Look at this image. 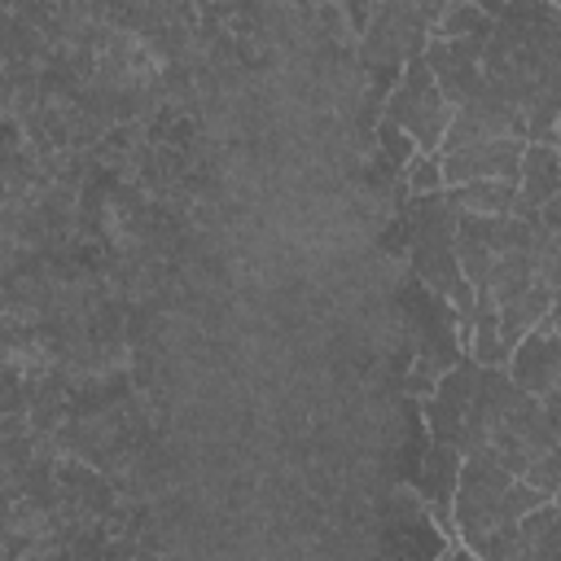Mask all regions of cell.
I'll use <instances>...</instances> for the list:
<instances>
[{"label":"cell","mask_w":561,"mask_h":561,"mask_svg":"<svg viewBox=\"0 0 561 561\" xmlns=\"http://www.w3.org/2000/svg\"><path fill=\"white\" fill-rule=\"evenodd\" d=\"M381 118L394 123V127H403V131L416 140L421 153H438V149H443V136H447L456 110H451L447 96L438 92V79H434V70L425 66V57H412V61L403 66L394 92H390L386 105H381Z\"/></svg>","instance_id":"1"},{"label":"cell","mask_w":561,"mask_h":561,"mask_svg":"<svg viewBox=\"0 0 561 561\" xmlns=\"http://www.w3.org/2000/svg\"><path fill=\"white\" fill-rule=\"evenodd\" d=\"M478 373L482 364L473 355H460L434 386V394L425 399V425H430V443L456 447L465 456V430H469V412H473V390H478Z\"/></svg>","instance_id":"2"},{"label":"cell","mask_w":561,"mask_h":561,"mask_svg":"<svg viewBox=\"0 0 561 561\" xmlns=\"http://www.w3.org/2000/svg\"><path fill=\"white\" fill-rule=\"evenodd\" d=\"M504 136L526 140V118L513 105H504L500 96L482 92V96H473L469 105L456 110V118H451V127L443 136L438 158H447L456 149H469V145H482V140H504Z\"/></svg>","instance_id":"3"},{"label":"cell","mask_w":561,"mask_h":561,"mask_svg":"<svg viewBox=\"0 0 561 561\" xmlns=\"http://www.w3.org/2000/svg\"><path fill=\"white\" fill-rule=\"evenodd\" d=\"M522 153H526V140H517V136L456 149V153L443 158V184L447 188L478 184V180H508V184H517L522 180Z\"/></svg>","instance_id":"4"},{"label":"cell","mask_w":561,"mask_h":561,"mask_svg":"<svg viewBox=\"0 0 561 561\" xmlns=\"http://www.w3.org/2000/svg\"><path fill=\"white\" fill-rule=\"evenodd\" d=\"M561 197V149L557 145H526L522 153V180H517V202L513 219H539V210Z\"/></svg>","instance_id":"5"},{"label":"cell","mask_w":561,"mask_h":561,"mask_svg":"<svg viewBox=\"0 0 561 561\" xmlns=\"http://www.w3.org/2000/svg\"><path fill=\"white\" fill-rule=\"evenodd\" d=\"M508 377H513L526 394L543 399V394L561 381V333H557V329H535V333L513 351Z\"/></svg>","instance_id":"6"},{"label":"cell","mask_w":561,"mask_h":561,"mask_svg":"<svg viewBox=\"0 0 561 561\" xmlns=\"http://www.w3.org/2000/svg\"><path fill=\"white\" fill-rule=\"evenodd\" d=\"M460 465H465V456L456 447H443V443H430L425 456H421L416 491L438 513V522H451V504H456V486H460Z\"/></svg>","instance_id":"7"},{"label":"cell","mask_w":561,"mask_h":561,"mask_svg":"<svg viewBox=\"0 0 561 561\" xmlns=\"http://www.w3.org/2000/svg\"><path fill=\"white\" fill-rule=\"evenodd\" d=\"M500 311V342H504V351H508V359H513V351L543 324V316L552 311V289L543 285V280H535L522 298H513L508 307H495Z\"/></svg>","instance_id":"8"},{"label":"cell","mask_w":561,"mask_h":561,"mask_svg":"<svg viewBox=\"0 0 561 561\" xmlns=\"http://www.w3.org/2000/svg\"><path fill=\"white\" fill-rule=\"evenodd\" d=\"M535 280H539V254L535 250H526V254H500L495 267H491V276H486V294L482 298H491L495 307H508Z\"/></svg>","instance_id":"9"},{"label":"cell","mask_w":561,"mask_h":561,"mask_svg":"<svg viewBox=\"0 0 561 561\" xmlns=\"http://www.w3.org/2000/svg\"><path fill=\"white\" fill-rule=\"evenodd\" d=\"M447 202L456 206V215H508L513 202H517V184L508 180H478V184H460V188H447Z\"/></svg>","instance_id":"10"},{"label":"cell","mask_w":561,"mask_h":561,"mask_svg":"<svg viewBox=\"0 0 561 561\" xmlns=\"http://www.w3.org/2000/svg\"><path fill=\"white\" fill-rule=\"evenodd\" d=\"M469 355L482 364V368H508V351L500 342V311L491 298H478V311H473V333H469Z\"/></svg>","instance_id":"11"},{"label":"cell","mask_w":561,"mask_h":561,"mask_svg":"<svg viewBox=\"0 0 561 561\" xmlns=\"http://www.w3.org/2000/svg\"><path fill=\"white\" fill-rule=\"evenodd\" d=\"M495 18L482 13V4H447L430 39H491Z\"/></svg>","instance_id":"12"},{"label":"cell","mask_w":561,"mask_h":561,"mask_svg":"<svg viewBox=\"0 0 561 561\" xmlns=\"http://www.w3.org/2000/svg\"><path fill=\"white\" fill-rule=\"evenodd\" d=\"M403 184L412 197H430V193H443V158L438 153H416L408 167H403Z\"/></svg>","instance_id":"13"},{"label":"cell","mask_w":561,"mask_h":561,"mask_svg":"<svg viewBox=\"0 0 561 561\" xmlns=\"http://www.w3.org/2000/svg\"><path fill=\"white\" fill-rule=\"evenodd\" d=\"M377 145H381V153H386V167L394 162V167H408L421 149H416V140L403 131V127H394V123H377Z\"/></svg>","instance_id":"14"},{"label":"cell","mask_w":561,"mask_h":561,"mask_svg":"<svg viewBox=\"0 0 561 561\" xmlns=\"http://www.w3.org/2000/svg\"><path fill=\"white\" fill-rule=\"evenodd\" d=\"M438 561H482L473 548H451V552H438Z\"/></svg>","instance_id":"15"},{"label":"cell","mask_w":561,"mask_h":561,"mask_svg":"<svg viewBox=\"0 0 561 561\" xmlns=\"http://www.w3.org/2000/svg\"><path fill=\"white\" fill-rule=\"evenodd\" d=\"M548 320H552V329H557V320H561V289H552V311H548Z\"/></svg>","instance_id":"16"},{"label":"cell","mask_w":561,"mask_h":561,"mask_svg":"<svg viewBox=\"0 0 561 561\" xmlns=\"http://www.w3.org/2000/svg\"><path fill=\"white\" fill-rule=\"evenodd\" d=\"M557 149H561V118H557Z\"/></svg>","instance_id":"17"},{"label":"cell","mask_w":561,"mask_h":561,"mask_svg":"<svg viewBox=\"0 0 561 561\" xmlns=\"http://www.w3.org/2000/svg\"><path fill=\"white\" fill-rule=\"evenodd\" d=\"M557 333H561V320H557Z\"/></svg>","instance_id":"18"}]
</instances>
